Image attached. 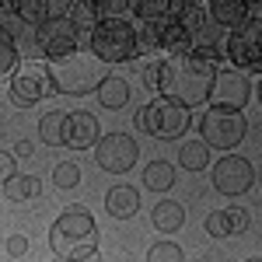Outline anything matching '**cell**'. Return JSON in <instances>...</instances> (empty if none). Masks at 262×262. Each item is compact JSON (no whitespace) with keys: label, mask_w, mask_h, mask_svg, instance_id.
Masks as SVG:
<instances>
[{"label":"cell","mask_w":262,"mask_h":262,"mask_svg":"<svg viewBox=\"0 0 262 262\" xmlns=\"http://www.w3.org/2000/svg\"><path fill=\"white\" fill-rule=\"evenodd\" d=\"M67 262H101V255H98V248H95L91 242H84V245H77V248H70Z\"/></svg>","instance_id":"obj_32"},{"label":"cell","mask_w":262,"mask_h":262,"mask_svg":"<svg viewBox=\"0 0 262 262\" xmlns=\"http://www.w3.org/2000/svg\"><path fill=\"white\" fill-rule=\"evenodd\" d=\"M161 67H164V60H150V63H143L140 77H143V84H147V91H158V88H161Z\"/></svg>","instance_id":"obj_29"},{"label":"cell","mask_w":262,"mask_h":262,"mask_svg":"<svg viewBox=\"0 0 262 262\" xmlns=\"http://www.w3.org/2000/svg\"><path fill=\"white\" fill-rule=\"evenodd\" d=\"M179 164L185 168V171H203V168L210 164V147H206L203 140H189L179 150Z\"/></svg>","instance_id":"obj_21"},{"label":"cell","mask_w":262,"mask_h":262,"mask_svg":"<svg viewBox=\"0 0 262 262\" xmlns=\"http://www.w3.org/2000/svg\"><path fill=\"white\" fill-rule=\"evenodd\" d=\"M227 213V224H231V234H242V231H248V210H242V206H227L224 210Z\"/></svg>","instance_id":"obj_31"},{"label":"cell","mask_w":262,"mask_h":262,"mask_svg":"<svg viewBox=\"0 0 262 262\" xmlns=\"http://www.w3.org/2000/svg\"><path fill=\"white\" fill-rule=\"evenodd\" d=\"M46 74H49V88L60 91V95H91V91H98V84H101L98 60L91 53H81V49L74 56H67V60L49 63Z\"/></svg>","instance_id":"obj_3"},{"label":"cell","mask_w":262,"mask_h":262,"mask_svg":"<svg viewBox=\"0 0 262 262\" xmlns=\"http://www.w3.org/2000/svg\"><path fill=\"white\" fill-rule=\"evenodd\" d=\"M11 11H14L25 25H35V28L49 18V4H46V0H18V4H11Z\"/></svg>","instance_id":"obj_23"},{"label":"cell","mask_w":262,"mask_h":262,"mask_svg":"<svg viewBox=\"0 0 262 262\" xmlns=\"http://www.w3.org/2000/svg\"><path fill=\"white\" fill-rule=\"evenodd\" d=\"M129 7L140 14V21H150V18H161V14L171 11V0H133Z\"/></svg>","instance_id":"obj_26"},{"label":"cell","mask_w":262,"mask_h":262,"mask_svg":"<svg viewBox=\"0 0 262 262\" xmlns=\"http://www.w3.org/2000/svg\"><path fill=\"white\" fill-rule=\"evenodd\" d=\"M200 133L206 147H217V150H234L248 133V119L242 112H227V108H210L200 122Z\"/></svg>","instance_id":"obj_6"},{"label":"cell","mask_w":262,"mask_h":262,"mask_svg":"<svg viewBox=\"0 0 262 262\" xmlns=\"http://www.w3.org/2000/svg\"><path fill=\"white\" fill-rule=\"evenodd\" d=\"M137 39H140V46H147V49L158 46V49H171L175 56H182V53L192 49V39H189L185 25L179 21V14H161V18L143 21L140 28H137Z\"/></svg>","instance_id":"obj_8"},{"label":"cell","mask_w":262,"mask_h":262,"mask_svg":"<svg viewBox=\"0 0 262 262\" xmlns=\"http://www.w3.org/2000/svg\"><path fill=\"white\" fill-rule=\"evenodd\" d=\"M49 91L53 88H49V74H46L42 63H25L11 74V101L18 108H28V105L42 101Z\"/></svg>","instance_id":"obj_11"},{"label":"cell","mask_w":262,"mask_h":262,"mask_svg":"<svg viewBox=\"0 0 262 262\" xmlns=\"http://www.w3.org/2000/svg\"><path fill=\"white\" fill-rule=\"evenodd\" d=\"M35 53L46 60H67L81 49V32L70 25V18H46L35 28Z\"/></svg>","instance_id":"obj_5"},{"label":"cell","mask_w":262,"mask_h":262,"mask_svg":"<svg viewBox=\"0 0 262 262\" xmlns=\"http://www.w3.org/2000/svg\"><path fill=\"white\" fill-rule=\"evenodd\" d=\"M245 262H262V259H245Z\"/></svg>","instance_id":"obj_38"},{"label":"cell","mask_w":262,"mask_h":262,"mask_svg":"<svg viewBox=\"0 0 262 262\" xmlns=\"http://www.w3.org/2000/svg\"><path fill=\"white\" fill-rule=\"evenodd\" d=\"M252 182H255V171L238 154L217 161V168H213V185H217V192H224V196H242V192L252 189Z\"/></svg>","instance_id":"obj_13"},{"label":"cell","mask_w":262,"mask_h":262,"mask_svg":"<svg viewBox=\"0 0 262 262\" xmlns=\"http://www.w3.org/2000/svg\"><path fill=\"white\" fill-rule=\"evenodd\" d=\"M95 14H98V4H95V0H81V4H74L70 25H74L77 32H81V28H88V32H91V28L98 25V21H95Z\"/></svg>","instance_id":"obj_25"},{"label":"cell","mask_w":262,"mask_h":262,"mask_svg":"<svg viewBox=\"0 0 262 262\" xmlns=\"http://www.w3.org/2000/svg\"><path fill=\"white\" fill-rule=\"evenodd\" d=\"M88 46H91V56L101 63H126L140 53L137 25L126 18H101L88 32Z\"/></svg>","instance_id":"obj_2"},{"label":"cell","mask_w":262,"mask_h":262,"mask_svg":"<svg viewBox=\"0 0 262 262\" xmlns=\"http://www.w3.org/2000/svg\"><path fill=\"white\" fill-rule=\"evenodd\" d=\"M32 140H18V147H14V158H32Z\"/></svg>","instance_id":"obj_36"},{"label":"cell","mask_w":262,"mask_h":262,"mask_svg":"<svg viewBox=\"0 0 262 262\" xmlns=\"http://www.w3.org/2000/svg\"><path fill=\"white\" fill-rule=\"evenodd\" d=\"M18 46H14V32L0 25V77H11V70H18Z\"/></svg>","instance_id":"obj_22"},{"label":"cell","mask_w":262,"mask_h":262,"mask_svg":"<svg viewBox=\"0 0 262 262\" xmlns=\"http://www.w3.org/2000/svg\"><path fill=\"white\" fill-rule=\"evenodd\" d=\"M101 140V122L91 112H70L67 116V143L74 150H88Z\"/></svg>","instance_id":"obj_14"},{"label":"cell","mask_w":262,"mask_h":262,"mask_svg":"<svg viewBox=\"0 0 262 262\" xmlns=\"http://www.w3.org/2000/svg\"><path fill=\"white\" fill-rule=\"evenodd\" d=\"M252 88H248V77L238 74V70H224L213 77V88H210V108H227V112H242V105L248 101Z\"/></svg>","instance_id":"obj_12"},{"label":"cell","mask_w":262,"mask_h":262,"mask_svg":"<svg viewBox=\"0 0 262 262\" xmlns=\"http://www.w3.org/2000/svg\"><path fill=\"white\" fill-rule=\"evenodd\" d=\"M224 56L234 63V70H259L262 74V21H245L224 39Z\"/></svg>","instance_id":"obj_7"},{"label":"cell","mask_w":262,"mask_h":262,"mask_svg":"<svg viewBox=\"0 0 262 262\" xmlns=\"http://www.w3.org/2000/svg\"><path fill=\"white\" fill-rule=\"evenodd\" d=\"M25 252H28V238H25V234H11V238H7V255L18 259V255H25Z\"/></svg>","instance_id":"obj_35"},{"label":"cell","mask_w":262,"mask_h":262,"mask_svg":"<svg viewBox=\"0 0 262 262\" xmlns=\"http://www.w3.org/2000/svg\"><path fill=\"white\" fill-rule=\"evenodd\" d=\"M259 101H262V84H259Z\"/></svg>","instance_id":"obj_39"},{"label":"cell","mask_w":262,"mask_h":262,"mask_svg":"<svg viewBox=\"0 0 262 262\" xmlns=\"http://www.w3.org/2000/svg\"><path fill=\"white\" fill-rule=\"evenodd\" d=\"M143 185L154 189V192H168L175 185V168L168 161H150L143 168Z\"/></svg>","instance_id":"obj_20"},{"label":"cell","mask_w":262,"mask_h":262,"mask_svg":"<svg viewBox=\"0 0 262 262\" xmlns=\"http://www.w3.org/2000/svg\"><path fill=\"white\" fill-rule=\"evenodd\" d=\"M39 140L49 143V147H63V143H67V112L53 108V112H46V116H42Z\"/></svg>","instance_id":"obj_19"},{"label":"cell","mask_w":262,"mask_h":262,"mask_svg":"<svg viewBox=\"0 0 262 262\" xmlns=\"http://www.w3.org/2000/svg\"><path fill=\"white\" fill-rule=\"evenodd\" d=\"M18 175V164H14V154H7V150H0V185H7V182Z\"/></svg>","instance_id":"obj_33"},{"label":"cell","mask_w":262,"mask_h":262,"mask_svg":"<svg viewBox=\"0 0 262 262\" xmlns=\"http://www.w3.org/2000/svg\"><path fill=\"white\" fill-rule=\"evenodd\" d=\"M4 189H7V196L14 203H25V200H32V196H39V179L35 175H14Z\"/></svg>","instance_id":"obj_24"},{"label":"cell","mask_w":262,"mask_h":262,"mask_svg":"<svg viewBox=\"0 0 262 262\" xmlns=\"http://www.w3.org/2000/svg\"><path fill=\"white\" fill-rule=\"evenodd\" d=\"M137 126L143 133L158 137V140H179L189 129V112L168 98H154L150 105H143L137 112Z\"/></svg>","instance_id":"obj_4"},{"label":"cell","mask_w":262,"mask_h":262,"mask_svg":"<svg viewBox=\"0 0 262 262\" xmlns=\"http://www.w3.org/2000/svg\"><path fill=\"white\" fill-rule=\"evenodd\" d=\"M206 231H210L213 238H227V234H231V224H227V213H224V210H213V213L206 217Z\"/></svg>","instance_id":"obj_30"},{"label":"cell","mask_w":262,"mask_h":262,"mask_svg":"<svg viewBox=\"0 0 262 262\" xmlns=\"http://www.w3.org/2000/svg\"><path fill=\"white\" fill-rule=\"evenodd\" d=\"M95 234V217L84 210L81 203H74V206H67V213H63L60 221L53 224V231H49V242L56 248V255H70V248H77L84 245L88 238Z\"/></svg>","instance_id":"obj_9"},{"label":"cell","mask_w":262,"mask_h":262,"mask_svg":"<svg viewBox=\"0 0 262 262\" xmlns=\"http://www.w3.org/2000/svg\"><path fill=\"white\" fill-rule=\"evenodd\" d=\"M210 14L217 28H242L248 21V4L245 0H210Z\"/></svg>","instance_id":"obj_15"},{"label":"cell","mask_w":262,"mask_h":262,"mask_svg":"<svg viewBox=\"0 0 262 262\" xmlns=\"http://www.w3.org/2000/svg\"><path fill=\"white\" fill-rule=\"evenodd\" d=\"M213 77H217V63H210L200 53H182V56L164 60L161 88L158 91L168 101H175V105H182L189 112L192 105H203V101L210 98Z\"/></svg>","instance_id":"obj_1"},{"label":"cell","mask_w":262,"mask_h":262,"mask_svg":"<svg viewBox=\"0 0 262 262\" xmlns=\"http://www.w3.org/2000/svg\"><path fill=\"white\" fill-rule=\"evenodd\" d=\"M98 11H105L108 18H116V14H126L129 11V4L126 0H98Z\"/></svg>","instance_id":"obj_34"},{"label":"cell","mask_w":262,"mask_h":262,"mask_svg":"<svg viewBox=\"0 0 262 262\" xmlns=\"http://www.w3.org/2000/svg\"><path fill=\"white\" fill-rule=\"evenodd\" d=\"M150 221H154V227L158 231H164V234H171V231H179L182 224H185V206L175 200H161L154 210H150Z\"/></svg>","instance_id":"obj_17"},{"label":"cell","mask_w":262,"mask_h":262,"mask_svg":"<svg viewBox=\"0 0 262 262\" xmlns=\"http://www.w3.org/2000/svg\"><path fill=\"white\" fill-rule=\"evenodd\" d=\"M147 262H182V248L175 242H158V245H150Z\"/></svg>","instance_id":"obj_27"},{"label":"cell","mask_w":262,"mask_h":262,"mask_svg":"<svg viewBox=\"0 0 262 262\" xmlns=\"http://www.w3.org/2000/svg\"><path fill=\"white\" fill-rule=\"evenodd\" d=\"M53 262H67V259H63V255H56V259H53Z\"/></svg>","instance_id":"obj_37"},{"label":"cell","mask_w":262,"mask_h":262,"mask_svg":"<svg viewBox=\"0 0 262 262\" xmlns=\"http://www.w3.org/2000/svg\"><path fill=\"white\" fill-rule=\"evenodd\" d=\"M137 154H140L137 150V140L126 137V133H108V137H101L95 143V161H98V168L112 171V175L129 171L137 164Z\"/></svg>","instance_id":"obj_10"},{"label":"cell","mask_w":262,"mask_h":262,"mask_svg":"<svg viewBox=\"0 0 262 262\" xmlns=\"http://www.w3.org/2000/svg\"><path fill=\"white\" fill-rule=\"evenodd\" d=\"M95 95H98V101L105 108H122V105L129 101V84L122 81L119 74H105Z\"/></svg>","instance_id":"obj_18"},{"label":"cell","mask_w":262,"mask_h":262,"mask_svg":"<svg viewBox=\"0 0 262 262\" xmlns=\"http://www.w3.org/2000/svg\"><path fill=\"white\" fill-rule=\"evenodd\" d=\"M105 210L112 213V217H133L137 210H140V192L133 189V185H116V189H108V196H105Z\"/></svg>","instance_id":"obj_16"},{"label":"cell","mask_w":262,"mask_h":262,"mask_svg":"<svg viewBox=\"0 0 262 262\" xmlns=\"http://www.w3.org/2000/svg\"><path fill=\"white\" fill-rule=\"evenodd\" d=\"M53 179H56V185L60 189H77L81 185V168L74 161H67V164H56V171H53Z\"/></svg>","instance_id":"obj_28"}]
</instances>
